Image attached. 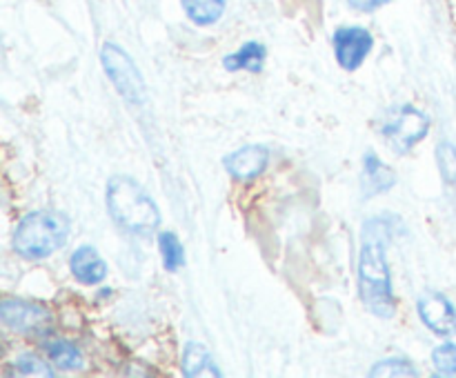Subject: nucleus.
I'll return each mask as SVG.
<instances>
[{
    "label": "nucleus",
    "mask_w": 456,
    "mask_h": 378,
    "mask_svg": "<svg viewBox=\"0 0 456 378\" xmlns=\"http://www.w3.org/2000/svg\"><path fill=\"white\" fill-rule=\"evenodd\" d=\"M359 294L370 314L379 318L395 316L396 305L386 261V236H363L359 256Z\"/></svg>",
    "instance_id": "nucleus-1"
},
{
    "label": "nucleus",
    "mask_w": 456,
    "mask_h": 378,
    "mask_svg": "<svg viewBox=\"0 0 456 378\" xmlns=\"http://www.w3.org/2000/svg\"><path fill=\"white\" fill-rule=\"evenodd\" d=\"M107 212L123 227L136 236H150L159 229L160 213L151 196L129 176H114L107 182Z\"/></svg>",
    "instance_id": "nucleus-2"
},
{
    "label": "nucleus",
    "mask_w": 456,
    "mask_h": 378,
    "mask_svg": "<svg viewBox=\"0 0 456 378\" xmlns=\"http://www.w3.org/2000/svg\"><path fill=\"white\" fill-rule=\"evenodd\" d=\"M67 236H69V221L58 212L40 209V212L27 213L18 222L13 231V249L22 258L40 261L58 252L65 245Z\"/></svg>",
    "instance_id": "nucleus-3"
},
{
    "label": "nucleus",
    "mask_w": 456,
    "mask_h": 378,
    "mask_svg": "<svg viewBox=\"0 0 456 378\" xmlns=\"http://www.w3.org/2000/svg\"><path fill=\"white\" fill-rule=\"evenodd\" d=\"M101 60L102 69H105V74L110 76V80L114 83V87L118 89V93L125 101L134 102V105L145 102V83H142L141 71L134 65L127 52H123L118 44L105 43L102 44Z\"/></svg>",
    "instance_id": "nucleus-4"
},
{
    "label": "nucleus",
    "mask_w": 456,
    "mask_h": 378,
    "mask_svg": "<svg viewBox=\"0 0 456 378\" xmlns=\"http://www.w3.org/2000/svg\"><path fill=\"white\" fill-rule=\"evenodd\" d=\"M428 132H430V118L421 109L410 105L392 111L386 127H383V136H386L387 145L399 151V154L412 149L417 142H421L428 136Z\"/></svg>",
    "instance_id": "nucleus-5"
},
{
    "label": "nucleus",
    "mask_w": 456,
    "mask_h": 378,
    "mask_svg": "<svg viewBox=\"0 0 456 378\" xmlns=\"http://www.w3.org/2000/svg\"><path fill=\"white\" fill-rule=\"evenodd\" d=\"M374 38L363 27H341L334 34V53L343 69L354 71L363 65L368 53L372 52Z\"/></svg>",
    "instance_id": "nucleus-6"
},
{
    "label": "nucleus",
    "mask_w": 456,
    "mask_h": 378,
    "mask_svg": "<svg viewBox=\"0 0 456 378\" xmlns=\"http://www.w3.org/2000/svg\"><path fill=\"white\" fill-rule=\"evenodd\" d=\"M0 316L7 327L20 334L43 332L49 325V311L45 307L36 305L29 301H4L0 305Z\"/></svg>",
    "instance_id": "nucleus-7"
},
{
    "label": "nucleus",
    "mask_w": 456,
    "mask_h": 378,
    "mask_svg": "<svg viewBox=\"0 0 456 378\" xmlns=\"http://www.w3.org/2000/svg\"><path fill=\"white\" fill-rule=\"evenodd\" d=\"M419 316H421L423 325L430 327L436 336L456 334V307L444 294H423L419 298Z\"/></svg>",
    "instance_id": "nucleus-8"
},
{
    "label": "nucleus",
    "mask_w": 456,
    "mask_h": 378,
    "mask_svg": "<svg viewBox=\"0 0 456 378\" xmlns=\"http://www.w3.org/2000/svg\"><path fill=\"white\" fill-rule=\"evenodd\" d=\"M270 163V149L263 145H248L236 149L234 154L225 156L223 165H225L227 173L239 181H252Z\"/></svg>",
    "instance_id": "nucleus-9"
},
{
    "label": "nucleus",
    "mask_w": 456,
    "mask_h": 378,
    "mask_svg": "<svg viewBox=\"0 0 456 378\" xmlns=\"http://www.w3.org/2000/svg\"><path fill=\"white\" fill-rule=\"evenodd\" d=\"M396 182L395 169L387 167L379 156H374L372 151H368L363 158V172H361V187H363V196L386 194L387 189H392Z\"/></svg>",
    "instance_id": "nucleus-10"
},
{
    "label": "nucleus",
    "mask_w": 456,
    "mask_h": 378,
    "mask_svg": "<svg viewBox=\"0 0 456 378\" xmlns=\"http://www.w3.org/2000/svg\"><path fill=\"white\" fill-rule=\"evenodd\" d=\"M69 269L71 274L85 285L101 283V280L107 276L105 261H102V258L98 256L96 249L89 247V245H83V247H78L74 253H71Z\"/></svg>",
    "instance_id": "nucleus-11"
},
{
    "label": "nucleus",
    "mask_w": 456,
    "mask_h": 378,
    "mask_svg": "<svg viewBox=\"0 0 456 378\" xmlns=\"http://www.w3.org/2000/svg\"><path fill=\"white\" fill-rule=\"evenodd\" d=\"M183 372L190 378L221 376L209 350L205 345H199V342H187L185 345V351H183Z\"/></svg>",
    "instance_id": "nucleus-12"
},
{
    "label": "nucleus",
    "mask_w": 456,
    "mask_h": 378,
    "mask_svg": "<svg viewBox=\"0 0 456 378\" xmlns=\"http://www.w3.org/2000/svg\"><path fill=\"white\" fill-rule=\"evenodd\" d=\"M265 56L267 52L261 43H245L239 52L227 56L223 65H225L227 71H261Z\"/></svg>",
    "instance_id": "nucleus-13"
},
{
    "label": "nucleus",
    "mask_w": 456,
    "mask_h": 378,
    "mask_svg": "<svg viewBox=\"0 0 456 378\" xmlns=\"http://www.w3.org/2000/svg\"><path fill=\"white\" fill-rule=\"evenodd\" d=\"M181 4L185 9L187 18L200 27L218 22L223 12H225V0H181Z\"/></svg>",
    "instance_id": "nucleus-14"
},
{
    "label": "nucleus",
    "mask_w": 456,
    "mask_h": 378,
    "mask_svg": "<svg viewBox=\"0 0 456 378\" xmlns=\"http://www.w3.org/2000/svg\"><path fill=\"white\" fill-rule=\"evenodd\" d=\"M159 249L160 258H163V265L167 271H178L185 265V252H183L181 240L176 238V234L172 231H163L159 236Z\"/></svg>",
    "instance_id": "nucleus-15"
},
{
    "label": "nucleus",
    "mask_w": 456,
    "mask_h": 378,
    "mask_svg": "<svg viewBox=\"0 0 456 378\" xmlns=\"http://www.w3.org/2000/svg\"><path fill=\"white\" fill-rule=\"evenodd\" d=\"M47 354L49 358H52V363L56 365V367L65 369V372L83 367V356H80V351L76 350L71 342H65V341L47 342Z\"/></svg>",
    "instance_id": "nucleus-16"
},
{
    "label": "nucleus",
    "mask_w": 456,
    "mask_h": 378,
    "mask_svg": "<svg viewBox=\"0 0 456 378\" xmlns=\"http://www.w3.org/2000/svg\"><path fill=\"white\" fill-rule=\"evenodd\" d=\"M417 374L408 358H386L370 369V376H417Z\"/></svg>",
    "instance_id": "nucleus-17"
},
{
    "label": "nucleus",
    "mask_w": 456,
    "mask_h": 378,
    "mask_svg": "<svg viewBox=\"0 0 456 378\" xmlns=\"http://www.w3.org/2000/svg\"><path fill=\"white\" fill-rule=\"evenodd\" d=\"M436 163L445 182H456V147L452 142H441L436 147Z\"/></svg>",
    "instance_id": "nucleus-18"
},
{
    "label": "nucleus",
    "mask_w": 456,
    "mask_h": 378,
    "mask_svg": "<svg viewBox=\"0 0 456 378\" xmlns=\"http://www.w3.org/2000/svg\"><path fill=\"white\" fill-rule=\"evenodd\" d=\"M432 363H435L436 372L445 374V376H454L456 374V345L454 342H445L432 351Z\"/></svg>",
    "instance_id": "nucleus-19"
},
{
    "label": "nucleus",
    "mask_w": 456,
    "mask_h": 378,
    "mask_svg": "<svg viewBox=\"0 0 456 378\" xmlns=\"http://www.w3.org/2000/svg\"><path fill=\"white\" fill-rule=\"evenodd\" d=\"M16 365L20 367L22 374H29V376H53L52 369H49L47 365H45L43 360L34 354H22L20 358H18Z\"/></svg>",
    "instance_id": "nucleus-20"
},
{
    "label": "nucleus",
    "mask_w": 456,
    "mask_h": 378,
    "mask_svg": "<svg viewBox=\"0 0 456 378\" xmlns=\"http://www.w3.org/2000/svg\"><path fill=\"white\" fill-rule=\"evenodd\" d=\"M390 0H347V4H350L352 9H359V12H377L379 7H383V4H387Z\"/></svg>",
    "instance_id": "nucleus-21"
}]
</instances>
